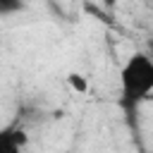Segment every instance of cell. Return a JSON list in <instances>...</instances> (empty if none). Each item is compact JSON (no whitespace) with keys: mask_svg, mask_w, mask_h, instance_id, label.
Returning a JSON list of instances; mask_svg holds the SVG:
<instances>
[{"mask_svg":"<svg viewBox=\"0 0 153 153\" xmlns=\"http://www.w3.org/2000/svg\"><path fill=\"white\" fill-rule=\"evenodd\" d=\"M22 2L17 0H0V14H10V12H19Z\"/></svg>","mask_w":153,"mask_h":153,"instance_id":"4","label":"cell"},{"mask_svg":"<svg viewBox=\"0 0 153 153\" xmlns=\"http://www.w3.org/2000/svg\"><path fill=\"white\" fill-rule=\"evenodd\" d=\"M120 81H122L120 105L127 112H134L153 93V57L148 53H134L124 62Z\"/></svg>","mask_w":153,"mask_h":153,"instance_id":"1","label":"cell"},{"mask_svg":"<svg viewBox=\"0 0 153 153\" xmlns=\"http://www.w3.org/2000/svg\"><path fill=\"white\" fill-rule=\"evenodd\" d=\"M65 153H72V151H65Z\"/></svg>","mask_w":153,"mask_h":153,"instance_id":"6","label":"cell"},{"mask_svg":"<svg viewBox=\"0 0 153 153\" xmlns=\"http://www.w3.org/2000/svg\"><path fill=\"white\" fill-rule=\"evenodd\" d=\"M29 136L22 129H0V153H19Z\"/></svg>","mask_w":153,"mask_h":153,"instance_id":"2","label":"cell"},{"mask_svg":"<svg viewBox=\"0 0 153 153\" xmlns=\"http://www.w3.org/2000/svg\"><path fill=\"white\" fill-rule=\"evenodd\" d=\"M148 50H151V53H148V55H151V57H153V41H151V43H148Z\"/></svg>","mask_w":153,"mask_h":153,"instance_id":"5","label":"cell"},{"mask_svg":"<svg viewBox=\"0 0 153 153\" xmlns=\"http://www.w3.org/2000/svg\"><path fill=\"white\" fill-rule=\"evenodd\" d=\"M67 84H69L76 93H86V91H88V81H86V76H81V74H76V72L67 74Z\"/></svg>","mask_w":153,"mask_h":153,"instance_id":"3","label":"cell"}]
</instances>
